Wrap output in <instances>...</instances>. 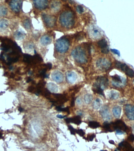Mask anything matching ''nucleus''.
Returning a JSON list of instances; mask_svg holds the SVG:
<instances>
[{
	"label": "nucleus",
	"mask_w": 134,
	"mask_h": 151,
	"mask_svg": "<svg viewBox=\"0 0 134 151\" xmlns=\"http://www.w3.org/2000/svg\"><path fill=\"white\" fill-rule=\"evenodd\" d=\"M57 116V117H58V118H65V117H66V116H62V115H57V116Z\"/></svg>",
	"instance_id": "42"
},
{
	"label": "nucleus",
	"mask_w": 134,
	"mask_h": 151,
	"mask_svg": "<svg viewBox=\"0 0 134 151\" xmlns=\"http://www.w3.org/2000/svg\"><path fill=\"white\" fill-rule=\"evenodd\" d=\"M113 79V85L115 86L120 87L123 84L124 81L121 76L118 75H115L112 76Z\"/></svg>",
	"instance_id": "15"
},
{
	"label": "nucleus",
	"mask_w": 134,
	"mask_h": 151,
	"mask_svg": "<svg viewBox=\"0 0 134 151\" xmlns=\"http://www.w3.org/2000/svg\"><path fill=\"white\" fill-rule=\"evenodd\" d=\"M35 7L38 9H44L47 7L48 1L46 0H36L33 1Z\"/></svg>",
	"instance_id": "11"
},
{
	"label": "nucleus",
	"mask_w": 134,
	"mask_h": 151,
	"mask_svg": "<svg viewBox=\"0 0 134 151\" xmlns=\"http://www.w3.org/2000/svg\"><path fill=\"white\" fill-rule=\"evenodd\" d=\"M98 45L101 49V52L103 53H109L108 46L106 40L102 39L98 41Z\"/></svg>",
	"instance_id": "12"
},
{
	"label": "nucleus",
	"mask_w": 134,
	"mask_h": 151,
	"mask_svg": "<svg viewBox=\"0 0 134 151\" xmlns=\"http://www.w3.org/2000/svg\"><path fill=\"white\" fill-rule=\"evenodd\" d=\"M23 25L27 30H30L31 28V24L28 19H26L23 22Z\"/></svg>",
	"instance_id": "28"
},
{
	"label": "nucleus",
	"mask_w": 134,
	"mask_h": 151,
	"mask_svg": "<svg viewBox=\"0 0 134 151\" xmlns=\"http://www.w3.org/2000/svg\"><path fill=\"white\" fill-rule=\"evenodd\" d=\"M89 33L92 37L95 39H98L100 36V33L98 29L94 26H92L90 28Z\"/></svg>",
	"instance_id": "17"
},
{
	"label": "nucleus",
	"mask_w": 134,
	"mask_h": 151,
	"mask_svg": "<svg viewBox=\"0 0 134 151\" xmlns=\"http://www.w3.org/2000/svg\"><path fill=\"white\" fill-rule=\"evenodd\" d=\"M9 26L8 21L5 19H0V30H6Z\"/></svg>",
	"instance_id": "24"
},
{
	"label": "nucleus",
	"mask_w": 134,
	"mask_h": 151,
	"mask_svg": "<svg viewBox=\"0 0 134 151\" xmlns=\"http://www.w3.org/2000/svg\"><path fill=\"white\" fill-rule=\"evenodd\" d=\"M102 103L101 100L99 98L96 99V100L95 101L93 104V107L95 109H98L100 108L101 106Z\"/></svg>",
	"instance_id": "25"
},
{
	"label": "nucleus",
	"mask_w": 134,
	"mask_h": 151,
	"mask_svg": "<svg viewBox=\"0 0 134 151\" xmlns=\"http://www.w3.org/2000/svg\"><path fill=\"white\" fill-rule=\"evenodd\" d=\"M77 102L78 104H81V103H82V101H81V99L80 98H78L77 99Z\"/></svg>",
	"instance_id": "41"
},
{
	"label": "nucleus",
	"mask_w": 134,
	"mask_h": 151,
	"mask_svg": "<svg viewBox=\"0 0 134 151\" xmlns=\"http://www.w3.org/2000/svg\"><path fill=\"white\" fill-rule=\"evenodd\" d=\"M47 88L48 90L52 93H56L58 90V88L56 85L53 83H49L47 84Z\"/></svg>",
	"instance_id": "23"
},
{
	"label": "nucleus",
	"mask_w": 134,
	"mask_h": 151,
	"mask_svg": "<svg viewBox=\"0 0 134 151\" xmlns=\"http://www.w3.org/2000/svg\"><path fill=\"white\" fill-rule=\"evenodd\" d=\"M8 13V9L4 6L0 5V16H6Z\"/></svg>",
	"instance_id": "26"
},
{
	"label": "nucleus",
	"mask_w": 134,
	"mask_h": 151,
	"mask_svg": "<svg viewBox=\"0 0 134 151\" xmlns=\"http://www.w3.org/2000/svg\"><path fill=\"white\" fill-rule=\"evenodd\" d=\"M32 81V79H31V78H29L28 79V80H27V82H29L30 81Z\"/></svg>",
	"instance_id": "45"
},
{
	"label": "nucleus",
	"mask_w": 134,
	"mask_h": 151,
	"mask_svg": "<svg viewBox=\"0 0 134 151\" xmlns=\"http://www.w3.org/2000/svg\"><path fill=\"white\" fill-rule=\"evenodd\" d=\"M93 100V97L91 95L87 94L85 95L84 97V100L86 103L89 104Z\"/></svg>",
	"instance_id": "27"
},
{
	"label": "nucleus",
	"mask_w": 134,
	"mask_h": 151,
	"mask_svg": "<svg viewBox=\"0 0 134 151\" xmlns=\"http://www.w3.org/2000/svg\"><path fill=\"white\" fill-rule=\"evenodd\" d=\"M46 65L48 70H50L52 68V64L50 63H47L46 64Z\"/></svg>",
	"instance_id": "39"
},
{
	"label": "nucleus",
	"mask_w": 134,
	"mask_h": 151,
	"mask_svg": "<svg viewBox=\"0 0 134 151\" xmlns=\"http://www.w3.org/2000/svg\"><path fill=\"white\" fill-rule=\"evenodd\" d=\"M70 43L65 38H61L56 41L55 47L57 51L60 53H64L68 49Z\"/></svg>",
	"instance_id": "3"
},
{
	"label": "nucleus",
	"mask_w": 134,
	"mask_h": 151,
	"mask_svg": "<svg viewBox=\"0 0 134 151\" xmlns=\"http://www.w3.org/2000/svg\"><path fill=\"white\" fill-rule=\"evenodd\" d=\"M61 4L59 1H54L51 3V8L54 11H57L61 8Z\"/></svg>",
	"instance_id": "22"
},
{
	"label": "nucleus",
	"mask_w": 134,
	"mask_h": 151,
	"mask_svg": "<svg viewBox=\"0 0 134 151\" xmlns=\"http://www.w3.org/2000/svg\"><path fill=\"white\" fill-rule=\"evenodd\" d=\"M77 10L78 13H82L84 12V8L82 6L80 5H79L77 6Z\"/></svg>",
	"instance_id": "36"
},
{
	"label": "nucleus",
	"mask_w": 134,
	"mask_h": 151,
	"mask_svg": "<svg viewBox=\"0 0 134 151\" xmlns=\"http://www.w3.org/2000/svg\"><path fill=\"white\" fill-rule=\"evenodd\" d=\"M76 133H77L78 135H79L82 136V137H83L85 135V132L82 129H79V130H76Z\"/></svg>",
	"instance_id": "34"
},
{
	"label": "nucleus",
	"mask_w": 134,
	"mask_h": 151,
	"mask_svg": "<svg viewBox=\"0 0 134 151\" xmlns=\"http://www.w3.org/2000/svg\"><path fill=\"white\" fill-rule=\"evenodd\" d=\"M95 137V135L94 134H91L90 135H88L87 137V139H88V141H93V139H94Z\"/></svg>",
	"instance_id": "37"
},
{
	"label": "nucleus",
	"mask_w": 134,
	"mask_h": 151,
	"mask_svg": "<svg viewBox=\"0 0 134 151\" xmlns=\"http://www.w3.org/2000/svg\"><path fill=\"white\" fill-rule=\"evenodd\" d=\"M25 33L22 30H18L15 32L14 34L15 38L17 40H21L25 37Z\"/></svg>",
	"instance_id": "20"
},
{
	"label": "nucleus",
	"mask_w": 134,
	"mask_h": 151,
	"mask_svg": "<svg viewBox=\"0 0 134 151\" xmlns=\"http://www.w3.org/2000/svg\"><path fill=\"white\" fill-rule=\"evenodd\" d=\"M77 74L74 72L70 71L67 73V80L70 83H75L77 80Z\"/></svg>",
	"instance_id": "16"
},
{
	"label": "nucleus",
	"mask_w": 134,
	"mask_h": 151,
	"mask_svg": "<svg viewBox=\"0 0 134 151\" xmlns=\"http://www.w3.org/2000/svg\"><path fill=\"white\" fill-rule=\"evenodd\" d=\"M100 114L104 119L106 120H110V115L108 107L104 106L102 108L100 111Z\"/></svg>",
	"instance_id": "14"
},
{
	"label": "nucleus",
	"mask_w": 134,
	"mask_h": 151,
	"mask_svg": "<svg viewBox=\"0 0 134 151\" xmlns=\"http://www.w3.org/2000/svg\"><path fill=\"white\" fill-rule=\"evenodd\" d=\"M9 6L13 11L17 12L21 9L22 1L17 0H12L9 3Z\"/></svg>",
	"instance_id": "9"
},
{
	"label": "nucleus",
	"mask_w": 134,
	"mask_h": 151,
	"mask_svg": "<svg viewBox=\"0 0 134 151\" xmlns=\"http://www.w3.org/2000/svg\"><path fill=\"white\" fill-rule=\"evenodd\" d=\"M115 66L118 69H120L124 71L126 75L131 78H133L134 76V72L133 70L129 68L126 64L121 63L120 62H116Z\"/></svg>",
	"instance_id": "4"
},
{
	"label": "nucleus",
	"mask_w": 134,
	"mask_h": 151,
	"mask_svg": "<svg viewBox=\"0 0 134 151\" xmlns=\"http://www.w3.org/2000/svg\"><path fill=\"white\" fill-rule=\"evenodd\" d=\"M125 113L127 117L131 120H134V106L128 104L125 107Z\"/></svg>",
	"instance_id": "10"
},
{
	"label": "nucleus",
	"mask_w": 134,
	"mask_h": 151,
	"mask_svg": "<svg viewBox=\"0 0 134 151\" xmlns=\"http://www.w3.org/2000/svg\"><path fill=\"white\" fill-rule=\"evenodd\" d=\"M42 18L45 25L47 27L51 28L55 26L56 19L54 16L44 13L42 14Z\"/></svg>",
	"instance_id": "5"
},
{
	"label": "nucleus",
	"mask_w": 134,
	"mask_h": 151,
	"mask_svg": "<svg viewBox=\"0 0 134 151\" xmlns=\"http://www.w3.org/2000/svg\"><path fill=\"white\" fill-rule=\"evenodd\" d=\"M89 126L91 128L95 129L100 126L99 124L96 122H90L89 123Z\"/></svg>",
	"instance_id": "29"
},
{
	"label": "nucleus",
	"mask_w": 134,
	"mask_h": 151,
	"mask_svg": "<svg viewBox=\"0 0 134 151\" xmlns=\"http://www.w3.org/2000/svg\"><path fill=\"white\" fill-rule=\"evenodd\" d=\"M119 94L115 91H112L110 93V98L112 99H116L118 98Z\"/></svg>",
	"instance_id": "30"
},
{
	"label": "nucleus",
	"mask_w": 134,
	"mask_h": 151,
	"mask_svg": "<svg viewBox=\"0 0 134 151\" xmlns=\"http://www.w3.org/2000/svg\"></svg>",
	"instance_id": "49"
},
{
	"label": "nucleus",
	"mask_w": 134,
	"mask_h": 151,
	"mask_svg": "<svg viewBox=\"0 0 134 151\" xmlns=\"http://www.w3.org/2000/svg\"><path fill=\"white\" fill-rule=\"evenodd\" d=\"M56 110L58 111H64V112H66L69 113V109L68 108H63L60 106H57L56 107Z\"/></svg>",
	"instance_id": "32"
},
{
	"label": "nucleus",
	"mask_w": 134,
	"mask_h": 151,
	"mask_svg": "<svg viewBox=\"0 0 134 151\" xmlns=\"http://www.w3.org/2000/svg\"><path fill=\"white\" fill-rule=\"evenodd\" d=\"M68 128L72 135H75V134L76 133V130H75L71 125H69L68 126Z\"/></svg>",
	"instance_id": "35"
},
{
	"label": "nucleus",
	"mask_w": 134,
	"mask_h": 151,
	"mask_svg": "<svg viewBox=\"0 0 134 151\" xmlns=\"http://www.w3.org/2000/svg\"><path fill=\"white\" fill-rule=\"evenodd\" d=\"M109 142L111 144H115V142L112 140H110V141H109Z\"/></svg>",
	"instance_id": "43"
},
{
	"label": "nucleus",
	"mask_w": 134,
	"mask_h": 151,
	"mask_svg": "<svg viewBox=\"0 0 134 151\" xmlns=\"http://www.w3.org/2000/svg\"><path fill=\"white\" fill-rule=\"evenodd\" d=\"M51 77L54 81L57 83H61L63 80V73L59 71H54L51 74Z\"/></svg>",
	"instance_id": "13"
},
{
	"label": "nucleus",
	"mask_w": 134,
	"mask_h": 151,
	"mask_svg": "<svg viewBox=\"0 0 134 151\" xmlns=\"http://www.w3.org/2000/svg\"><path fill=\"white\" fill-rule=\"evenodd\" d=\"M110 124L112 131H113V129L114 130H120L121 131H126L127 130L126 125L123 122L120 120H117Z\"/></svg>",
	"instance_id": "8"
},
{
	"label": "nucleus",
	"mask_w": 134,
	"mask_h": 151,
	"mask_svg": "<svg viewBox=\"0 0 134 151\" xmlns=\"http://www.w3.org/2000/svg\"><path fill=\"white\" fill-rule=\"evenodd\" d=\"M129 140L131 142H133L134 141V136L133 135H130L129 137Z\"/></svg>",
	"instance_id": "40"
},
{
	"label": "nucleus",
	"mask_w": 134,
	"mask_h": 151,
	"mask_svg": "<svg viewBox=\"0 0 134 151\" xmlns=\"http://www.w3.org/2000/svg\"><path fill=\"white\" fill-rule=\"evenodd\" d=\"M108 80L106 77L104 76H99L96 80V81L93 85L101 88L103 90L106 88L108 85Z\"/></svg>",
	"instance_id": "7"
},
{
	"label": "nucleus",
	"mask_w": 134,
	"mask_h": 151,
	"mask_svg": "<svg viewBox=\"0 0 134 151\" xmlns=\"http://www.w3.org/2000/svg\"><path fill=\"white\" fill-rule=\"evenodd\" d=\"M133 132L134 133V125L133 127Z\"/></svg>",
	"instance_id": "47"
},
{
	"label": "nucleus",
	"mask_w": 134,
	"mask_h": 151,
	"mask_svg": "<svg viewBox=\"0 0 134 151\" xmlns=\"http://www.w3.org/2000/svg\"><path fill=\"white\" fill-rule=\"evenodd\" d=\"M111 65L110 62L105 58H100L96 62V66L102 71H106L110 68Z\"/></svg>",
	"instance_id": "6"
},
{
	"label": "nucleus",
	"mask_w": 134,
	"mask_h": 151,
	"mask_svg": "<svg viewBox=\"0 0 134 151\" xmlns=\"http://www.w3.org/2000/svg\"><path fill=\"white\" fill-rule=\"evenodd\" d=\"M66 122L67 123H73L79 125L81 123V118L80 117V116H78L72 118H66Z\"/></svg>",
	"instance_id": "19"
},
{
	"label": "nucleus",
	"mask_w": 134,
	"mask_h": 151,
	"mask_svg": "<svg viewBox=\"0 0 134 151\" xmlns=\"http://www.w3.org/2000/svg\"><path fill=\"white\" fill-rule=\"evenodd\" d=\"M122 109L120 106H116L114 107L113 109V115L117 118H118L120 116Z\"/></svg>",
	"instance_id": "21"
},
{
	"label": "nucleus",
	"mask_w": 134,
	"mask_h": 151,
	"mask_svg": "<svg viewBox=\"0 0 134 151\" xmlns=\"http://www.w3.org/2000/svg\"><path fill=\"white\" fill-rule=\"evenodd\" d=\"M84 37V33L80 32L76 34L75 36V38H76L77 40H80L83 39Z\"/></svg>",
	"instance_id": "31"
},
{
	"label": "nucleus",
	"mask_w": 134,
	"mask_h": 151,
	"mask_svg": "<svg viewBox=\"0 0 134 151\" xmlns=\"http://www.w3.org/2000/svg\"><path fill=\"white\" fill-rule=\"evenodd\" d=\"M111 51L113 52L114 53H115V54H116L118 55V56H120V53L118 50H117L116 49H111Z\"/></svg>",
	"instance_id": "38"
},
{
	"label": "nucleus",
	"mask_w": 134,
	"mask_h": 151,
	"mask_svg": "<svg viewBox=\"0 0 134 151\" xmlns=\"http://www.w3.org/2000/svg\"><path fill=\"white\" fill-rule=\"evenodd\" d=\"M52 41V38L48 35H44L41 37L40 42L41 44L44 46H46L50 44Z\"/></svg>",
	"instance_id": "18"
},
{
	"label": "nucleus",
	"mask_w": 134,
	"mask_h": 151,
	"mask_svg": "<svg viewBox=\"0 0 134 151\" xmlns=\"http://www.w3.org/2000/svg\"><path fill=\"white\" fill-rule=\"evenodd\" d=\"M60 21L61 24L66 28H70L74 23V18L73 13L71 11H65L61 15Z\"/></svg>",
	"instance_id": "1"
},
{
	"label": "nucleus",
	"mask_w": 134,
	"mask_h": 151,
	"mask_svg": "<svg viewBox=\"0 0 134 151\" xmlns=\"http://www.w3.org/2000/svg\"><path fill=\"white\" fill-rule=\"evenodd\" d=\"M72 56L77 62L84 63L87 61V56L85 51L81 47H77L72 51Z\"/></svg>",
	"instance_id": "2"
},
{
	"label": "nucleus",
	"mask_w": 134,
	"mask_h": 151,
	"mask_svg": "<svg viewBox=\"0 0 134 151\" xmlns=\"http://www.w3.org/2000/svg\"><path fill=\"white\" fill-rule=\"evenodd\" d=\"M18 110L20 112H22V111H23V109L22 108V107H20L19 109H18Z\"/></svg>",
	"instance_id": "44"
},
{
	"label": "nucleus",
	"mask_w": 134,
	"mask_h": 151,
	"mask_svg": "<svg viewBox=\"0 0 134 151\" xmlns=\"http://www.w3.org/2000/svg\"><path fill=\"white\" fill-rule=\"evenodd\" d=\"M103 128L108 131L112 132L111 129L110 124H109L108 122H104V123L103 124Z\"/></svg>",
	"instance_id": "33"
},
{
	"label": "nucleus",
	"mask_w": 134,
	"mask_h": 151,
	"mask_svg": "<svg viewBox=\"0 0 134 151\" xmlns=\"http://www.w3.org/2000/svg\"><path fill=\"white\" fill-rule=\"evenodd\" d=\"M132 151H134V149H133V150H132Z\"/></svg>",
	"instance_id": "48"
},
{
	"label": "nucleus",
	"mask_w": 134,
	"mask_h": 151,
	"mask_svg": "<svg viewBox=\"0 0 134 151\" xmlns=\"http://www.w3.org/2000/svg\"><path fill=\"white\" fill-rule=\"evenodd\" d=\"M2 135L1 133H0V139L2 138Z\"/></svg>",
	"instance_id": "46"
}]
</instances>
